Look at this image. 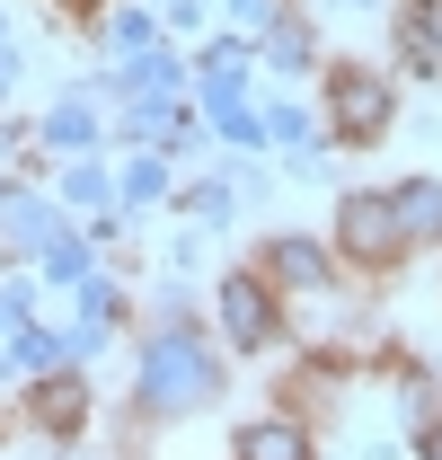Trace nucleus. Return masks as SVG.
I'll return each instance as SVG.
<instances>
[{
  "instance_id": "nucleus-1",
  "label": "nucleus",
  "mask_w": 442,
  "mask_h": 460,
  "mask_svg": "<svg viewBox=\"0 0 442 460\" xmlns=\"http://www.w3.org/2000/svg\"><path fill=\"white\" fill-rule=\"evenodd\" d=\"M142 399L168 407V416H186V407H213V399H221L213 354H204L195 337H160L151 354H142Z\"/></svg>"
},
{
  "instance_id": "nucleus-2",
  "label": "nucleus",
  "mask_w": 442,
  "mask_h": 460,
  "mask_svg": "<svg viewBox=\"0 0 442 460\" xmlns=\"http://www.w3.org/2000/svg\"><path fill=\"white\" fill-rule=\"evenodd\" d=\"M328 115H336V133H345V142H381V133H389V89H381V71H363V62H336V80H328Z\"/></svg>"
},
{
  "instance_id": "nucleus-3",
  "label": "nucleus",
  "mask_w": 442,
  "mask_h": 460,
  "mask_svg": "<svg viewBox=\"0 0 442 460\" xmlns=\"http://www.w3.org/2000/svg\"><path fill=\"white\" fill-rule=\"evenodd\" d=\"M336 239L363 257V266H381L407 248V213H398V195H345V213H336Z\"/></svg>"
},
{
  "instance_id": "nucleus-4",
  "label": "nucleus",
  "mask_w": 442,
  "mask_h": 460,
  "mask_svg": "<svg viewBox=\"0 0 442 460\" xmlns=\"http://www.w3.org/2000/svg\"><path fill=\"white\" fill-rule=\"evenodd\" d=\"M221 328H230L239 345H275V301L230 275V284H221Z\"/></svg>"
},
{
  "instance_id": "nucleus-5",
  "label": "nucleus",
  "mask_w": 442,
  "mask_h": 460,
  "mask_svg": "<svg viewBox=\"0 0 442 460\" xmlns=\"http://www.w3.org/2000/svg\"><path fill=\"white\" fill-rule=\"evenodd\" d=\"M398 45H407V54L425 62V71H442V0H416V9H407Z\"/></svg>"
},
{
  "instance_id": "nucleus-6",
  "label": "nucleus",
  "mask_w": 442,
  "mask_h": 460,
  "mask_svg": "<svg viewBox=\"0 0 442 460\" xmlns=\"http://www.w3.org/2000/svg\"><path fill=\"white\" fill-rule=\"evenodd\" d=\"M239 460H310V434L301 425H248L239 434Z\"/></svg>"
},
{
  "instance_id": "nucleus-7",
  "label": "nucleus",
  "mask_w": 442,
  "mask_h": 460,
  "mask_svg": "<svg viewBox=\"0 0 442 460\" xmlns=\"http://www.w3.org/2000/svg\"><path fill=\"white\" fill-rule=\"evenodd\" d=\"M266 266H275L283 284H319V275H328V257H319L310 239H275V248H266Z\"/></svg>"
},
{
  "instance_id": "nucleus-8",
  "label": "nucleus",
  "mask_w": 442,
  "mask_h": 460,
  "mask_svg": "<svg viewBox=\"0 0 442 460\" xmlns=\"http://www.w3.org/2000/svg\"><path fill=\"white\" fill-rule=\"evenodd\" d=\"M398 213H407V230H442V186H434V177L398 186Z\"/></svg>"
},
{
  "instance_id": "nucleus-9",
  "label": "nucleus",
  "mask_w": 442,
  "mask_h": 460,
  "mask_svg": "<svg viewBox=\"0 0 442 460\" xmlns=\"http://www.w3.org/2000/svg\"><path fill=\"white\" fill-rule=\"evenodd\" d=\"M133 89H142V98H177V62H168V54L133 62Z\"/></svg>"
},
{
  "instance_id": "nucleus-10",
  "label": "nucleus",
  "mask_w": 442,
  "mask_h": 460,
  "mask_svg": "<svg viewBox=\"0 0 442 460\" xmlns=\"http://www.w3.org/2000/svg\"><path fill=\"white\" fill-rule=\"evenodd\" d=\"M89 133H98V115L80 107V98H71V107H54V142H62V151H80Z\"/></svg>"
},
{
  "instance_id": "nucleus-11",
  "label": "nucleus",
  "mask_w": 442,
  "mask_h": 460,
  "mask_svg": "<svg viewBox=\"0 0 442 460\" xmlns=\"http://www.w3.org/2000/svg\"><path fill=\"white\" fill-rule=\"evenodd\" d=\"M275 62H283V71H292V62H310V36H301L292 18H275Z\"/></svg>"
},
{
  "instance_id": "nucleus-12",
  "label": "nucleus",
  "mask_w": 442,
  "mask_h": 460,
  "mask_svg": "<svg viewBox=\"0 0 442 460\" xmlns=\"http://www.w3.org/2000/svg\"><path fill=\"white\" fill-rule=\"evenodd\" d=\"M124 195L151 204V195H160V160H133V169H124Z\"/></svg>"
},
{
  "instance_id": "nucleus-13",
  "label": "nucleus",
  "mask_w": 442,
  "mask_h": 460,
  "mask_svg": "<svg viewBox=\"0 0 442 460\" xmlns=\"http://www.w3.org/2000/svg\"><path fill=\"white\" fill-rule=\"evenodd\" d=\"M71 416H80V390L54 381V390H45V425H71Z\"/></svg>"
},
{
  "instance_id": "nucleus-14",
  "label": "nucleus",
  "mask_w": 442,
  "mask_h": 460,
  "mask_svg": "<svg viewBox=\"0 0 442 460\" xmlns=\"http://www.w3.org/2000/svg\"><path fill=\"white\" fill-rule=\"evenodd\" d=\"M71 195H80V204H107L115 186H107V169H80V177H71Z\"/></svg>"
},
{
  "instance_id": "nucleus-15",
  "label": "nucleus",
  "mask_w": 442,
  "mask_h": 460,
  "mask_svg": "<svg viewBox=\"0 0 442 460\" xmlns=\"http://www.w3.org/2000/svg\"><path fill=\"white\" fill-rule=\"evenodd\" d=\"M425 460H442V425H434V434H425Z\"/></svg>"
}]
</instances>
